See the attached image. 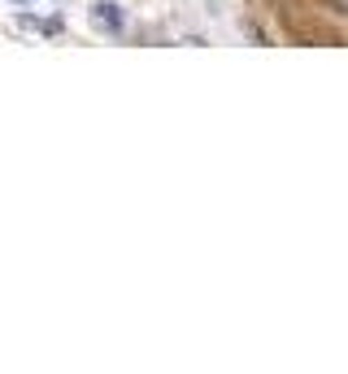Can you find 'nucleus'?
<instances>
[{
    "label": "nucleus",
    "mask_w": 348,
    "mask_h": 374,
    "mask_svg": "<svg viewBox=\"0 0 348 374\" xmlns=\"http://www.w3.org/2000/svg\"><path fill=\"white\" fill-rule=\"evenodd\" d=\"M92 26L109 31V35H122V26H126L122 5H113V0H96V5H92Z\"/></svg>",
    "instance_id": "nucleus-1"
},
{
    "label": "nucleus",
    "mask_w": 348,
    "mask_h": 374,
    "mask_svg": "<svg viewBox=\"0 0 348 374\" xmlns=\"http://www.w3.org/2000/svg\"><path fill=\"white\" fill-rule=\"evenodd\" d=\"M13 5H35V0H13Z\"/></svg>",
    "instance_id": "nucleus-2"
}]
</instances>
